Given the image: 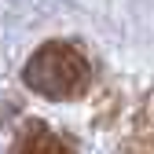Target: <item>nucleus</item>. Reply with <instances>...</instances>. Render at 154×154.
Listing matches in <instances>:
<instances>
[{
  "instance_id": "1",
  "label": "nucleus",
  "mask_w": 154,
  "mask_h": 154,
  "mask_svg": "<svg viewBox=\"0 0 154 154\" xmlns=\"http://www.w3.org/2000/svg\"><path fill=\"white\" fill-rule=\"evenodd\" d=\"M22 81H26V88H33L44 99H77L92 81V66L77 44L48 41L26 59Z\"/></svg>"
},
{
  "instance_id": "2",
  "label": "nucleus",
  "mask_w": 154,
  "mask_h": 154,
  "mask_svg": "<svg viewBox=\"0 0 154 154\" xmlns=\"http://www.w3.org/2000/svg\"><path fill=\"white\" fill-rule=\"evenodd\" d=\"M11 154H77V150L59 136V132H51L48 125L29 121L22 132H18V140H15Z\"/></svg>"
}]
</instances>
